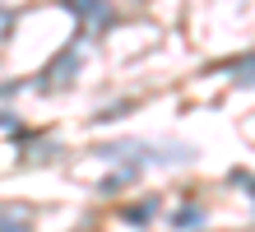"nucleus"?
Wrapping results in <instances>:
<instances>
[{
  "instance_id": "nucleus-1",
  "label": "nucleus",
  "mask_w": 255,
  "mask_h": 232,
  "mask_svg": "<svg viewBox=\"0 0 255 232\" xmlns=\"http://www.w3.org/2000/svg\"><path fill=\"white\" fill-rule=\"evenodd\" d=\"M79 65H84V56H79V46H65L61 56H56V65L37 79V88H65L74 74H79Z\"/></svg>"
},
{
  "instance_id": "nucleus-2",
  "label": "nucleus",
  "mask_w": 255,
  "mask_h": 232,
  "mask_svg": "<svg viewBox=\"0 0 255 232\" xmlns=\"http://www.w3.org/2000/svg\"><path fill=\"white\" fill-rule=\"evenodd\" d=\"M65 5L74 9V19L88 23L93 33H102V28L112 23V9H107V0H65Z\"/></svg>"
},
{
  "instance_id": "nucleus-3",
  "label": "nucleus",
  "mask_w": 255,
  "mask_h": 232,
  "mask_svg": "<svg viewBox=\"0 0 255 232\" xmlns=\"http://www.w3.org/2000/svg\"><path fill=\"white\" fill-rule=\"evenodd\" d=\"M0 232H33V214L23 205H0Z\"/></svg>"
},
{
  "instance_id": "nucleus-4",
  "label": "nucleus",
  "mask_w": 255,
  "mask_h": 232,
  "mask_svg": "<svg viewBox=\"0 0 255 232\" xmlns=\"http://www.w3.org/2000/svg\"><path fill=\"white\" fill-rule=\"evenodd\" d=\"M228 70L237 74V84H255V56H237Z\"/></svg>"
},
{
  "instance_id": "nucleus-5",
  "label": "nucleus",
  "mask_w": 255,
  "mask_h": 232,
  "mask_svg": "<svg viewBox=\"0 0 255 232\" xmlns=\"http://www.w3.org/2000/svg\"><path fill=\"white\" fill-rule=\"evenodd\" d=\"M126 219H130V223H148V219H153V200H148V205H134Z\"/></svg>"
},
{
  "instance_id": "nucleus-6",
  "label": "nucleus",
  "mask_w": 255,
  "mask_h": 232,
  "mask_svg": "<svg viewBox=\"0 0 255 232\" xmlns=\"http://www.w3.org/2000/svg\"><path fill=\"white\" fill-rule=\"evenodd\" d=\"M176 228H200V214H195V209L190 214H176Z\"/></svg>"
},
{
  "instance_id": "nucleus-7",
  "label": "nucleus",
  "mask_w": 255,
  "mask_h": 232,
  "mask_svg": "<svg viewBox=\"0 0 255 232\" xmlns=\"http://www.w3.org/2000/svg\"><path fill=\"white\" fill-rule=\"evenodd\" d=\"M232 181H237V186H242V191H251V195H255V181H251V177H246V172H237V177H232Z\"/></svg>"
}]
</instances>
